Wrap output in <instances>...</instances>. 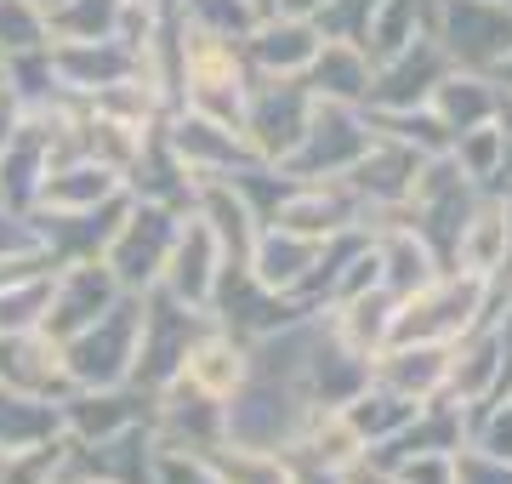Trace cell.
<instances>
[{
    "mask_svg": "<svg viewBox=\"0 0 512 484\" xmlns=\"http://www.w3.org/2000/svg\"><path fill=\"white\" fill-rule=\"evenodd\" d=\"M370 382H382L416 405H433V399H444V382H450V348L444 342H387L370 354Z\"/></svg>",
    "mask_w": 512,
    "mask_h": 484,
    "instance_id": "cell-17",
    "label": "cell"
},
{
    "mask_svg": "<svg viewBox=\"0 0 512 484\" xmlns=\"http://www.w3.org/2000/svg\"><path fill=\"white\" fill-rule=\"evenodd\" d=\"M268 223L308 234V240H330V234H348V228H370L365 205L348 188V177H313V183H291V194L274 205Z\"/></svg>",
    "mask_w": 512,
    "mask_h": 484,
    "instance_id": "cell-12",
    "label": "cell"
},
{
    "mask_svg": "<svg viewBox=\"0 0 512 484\" xmlns=\"http://www.w3.org/2000/svg\"><path fill=\"white\" fill-rule=\"evenodd\" d=\"M319 245L325 240H308V234H291V228H279V223H262L251 251H245V274L262 291H274V297L302 302V285H308L313 262H319Z\"/></svg>",
    "mask_w": 512,
    "mask_h": 484,
    "instance_id": "cell-16",
    "label": "cell"
},
{
    "mask_svg": "<svg viewBox=\"0 0 512 484\" xmlns=\"http://www.w3.org/2000/svg\"><path fill=\"white\" fill-rule=\"evenodd\" d=\"M200 456L222 484H291V456H279V450L211 445V450H200Z\"/></svg>",
    "mask_w": 512,
    "mask_h": 484,
    "instance_id": "cell-27",
    "label": "cell"
},
{
    "mask_svg": "<svg viewBox=\"0 0 512 484\" xmlns=\"http://www.w3.org/2000/svg\"><path fill=\"white\" fill-rule=\"evenodd\" d=\"M63 484H120V479H109V473H97V467H86L80 456H74V467H69V479Z\"/></svg>",
    "mask_w": 512,
    "mask_h": 484,
    "instance_id": "cell-36",
    "label": "cell"
},
{
    "mask_svg": "<svg viewBox=\"0 0 512 484\" xmlns=\"http://www.w3.org/2000/svg\"><path fill=\"white\" fill-rule=\"evenodd\" d=\"M319 23L291 18V12H262V18L239 35V52L251 63V75H274V80H302L308 75L313 52H319Z\"/></svg>",
    "mask_w": 512,
    "mask_h": 484,
    "instance_id": "cell-13",
    "label": "cell"
},
{
    "mask_svg": "<svg viewBox=\"0 0 512 484\" xmlns=\"http://www.w3.org/2000/svg\"><path fill=\"white\" fill-rule=\"evenodd\" d=\"M365 149H370L365 109L313 97L308 131H302V143L291 149V160H285L279 171H285V177H296V183H313V177H348L353 160H359Z\"/></svg>",
    "mask_w": 512,
    "mask_h": 484,
    "instance_id": "cell-5",
    "label": "cell"
},
{
    "mask_svg": "<svg viewBox=\"0 0 512 484\" xmlns=\"http://www.w3.org/2000/svg\"><path fill=\"white\" fill-rule=\"evenodd\" d=\"M319 6H325V0H274L268 12H291V18H313Z\"/></svg>",
    "mask_w": 512,
    "mask_h": 484,
    "instance_id": "cell-37",
    "label": "cell"
},
{
    "mask_svg": "<svg viewBox=\"0 0 512 484\" xmlns=\"http://www.w3.org/2000/svg\"><path fill=\"white\" fill-rule=\"evenodd\" d=\"M137 325H143V297H120L109 314H97L86 331L63 336V376L69 393H92V388H120L131 382L137 365Z\"/></svg>",
    "mask_w": 512,
    "mask_h": 484,
    "instance_id": "cell-3",
    "label": "cell"
},
{
    "mask_svg": "<svg viewBox=\"0 0 512 484\" xmlns=\"http://www.w3.org/2000/svg\"><path fill=\"white\" fill-rule=\"evenodd\" d=\"M370 245H376V268H382V285L393 297H410L416 285L444 274L439 251L421 240L404 217H376V223H370Z\"/></svg>",
    "mask_w": 512,
    "mask_h": 484,
    "instance_id": "cell-19",
    "label": "cell"
},
{
    "mask_svg": "<svg viewBox=\"0 0 512 484\" xmlns=\"http://www.w3.org/2000/svg\"><path fill=\"white\" fill-rule=\"evenodd\" d=\"M23 245H40L35 228H29V217H18V211L0 205V251H23Z\"/></svg>",
    "mask_w": 512,
    "mask_h": 484,
    "instance_id": "cell-34",
    "label": "cell"
},
{
    "mask_svg": "<svg viewBox=\"0 0 512 484\" xmlns=\"http://www.w3.org/2000/svg\"><path fill=\"white\" fill-rule=\"evenodd\" d=\"M450 160H456V171H461L473 188H495V183H501V126L490 120V126L456 131Z\"/></svg>",
    "mask_w": 512,
    "mask_h": 484,
    "instance_id": "cell-28",
    "label": "cell"
},
{
    "mask_svg": "<svg viewBox=\"0 0 512 484\" xmlns=\"http://www.w3.org/2000/svg\"><path fill=\"white\" fill-rule=\"evenodd\" d=\"M46 69H52V86L63 97L92 103L97 92H109V86L137 75V52H131V40H120V35H109V40H46Z\"/></svg>",
    "mask_w": 512,
    "mask_h": 484,
    "instance_id": "cell-10",
    "label": "cell"
},
{
    "mask_svg": "<svg viewBox=\"0 0 512 484\" xmlns=\"http://www.w3.org/2000/svg\"><path fill=\"white\" fill-rule=\"evenodd\" d=\"M490 75H495V86H501V92H507V97H512V52H507V57H501V63H495Z\"/></svg>",
    "mask_w": 512,
    "mask_h": 484,
    "instance_id": "cell-38",
    "label": "cell"
},
{
    "mask_svg": "<svg viewBox=\"0 0 512 484\" xmlns=\"http://www.w3.org/2000/svg\"><path fill=\"white\" fill-rule=\"evenodd\" d=\"M120 194H131L126 177H120L114 166H103V160H92V154H80V160H63V166H52L46 177H40L29 211L80 217V211H103V205L120 200Z\"/></svg>",
    "mask_w": 512,
    "mask_h": 484,
    "instance_id": "cell-15",
    "label": "cell"
},
{
    "mask_svg": "<svg viewBox=\"0 0 512 484\" xmlns=\"http://www.w3.org/2000/svg\"><path fill=\"white\" fill-rule=\"evenodd\" d=\"M245 92H251V63L239 52V35L183 23L177 29V109H200L211 120L239 126Z\"/></svg>",
    "mask_w": 512,
    "mask_h": 484,
    "instance_id": "cell-1",
    "label": "cell"
},
{
    "mask_svg": "<svg viewBox=\"0 0 512 484\" xmlns=\"http://www.w3.org/2000/svg\"><path fill=\"white\" fill-rule=\"evenodd\" d=\"M148 473H154V484H222L211 467H205L200 450H183V445H165V439H154V456H148Z\"/></svg>",
    "mask_w": 512,
    "mask_h": 484,
    "instance_id": "cell-31",
    "label": "cell"
},
{
    "mask_svg": "<svg viewBox=\"0 0 512 484\" xmlns=\"http://www.w3.org/2000/svg\"><path fill=\"white\" fill-rule=\"evenodd\" d=\"M222 245L217 234L205 228L200 211H183V223H177V240L165 251V268H160V291L165 297H177L183 308H200L211 314V291H217V274H222Z\"/></svg>",
    "mask_w": 512,
    "mask_h": 484,
    "instance_id": "cell-11",
    "label": "cell"
},
{
    "mask_svg": "<svg viewBox=\"0 0 512 484\" xmlns=\"http://www.w3.org/2000/svg\"><path fill=\"white\" fill-rule=\"evenodd\" d=\"M63 433V416H57V399H40L29 388H12L0 382V450H29L46 445Z\"/></svg>",
    "mask_w": 512,
    "mask_h": 484,
    "instance_id": "cell-23",
    "label": "cell"
},
{
    "mask_svg": "<svg viewBox=\"0 0 512 484\" xmlns=\"http://www.w3.org/2000/svg\"><path fill=\"white\" fill-rule=\"evenodd\" d=\"M131 0H63L46 12V40H109L120 35Z\"/></svg>",
    "mask_w": 512,
    "mask_h": 484,
    "instance_id": "cell-26",
    "label": "cell"
},
{
    "mask_svg": "<svg viewBox=\"0 0 512 484\" xmlns=\"http://www.w3.org/2000/svg\"><path fill=\"white\" fill-rule=\"evenodd\" d=\"M450 69V57L433 35H416L404 52H393L387 63H376V86H370L365 109H416L427 103V92L439 86V75Z\"/></svg>",
    "mask_w": 512,
    "mask_h": 484,
    "instance_id": "cell-18",
    "label": "cell"
},
{
    "mask_svg": "<svg viewBox=\"0 0 512 484\" xmlns=\"http://www.w3.org/2000/svg\"><path fill=\"white\" fill-rule=\"evenodd\" d=\"M450 484H512V467L484 456V450H473V445H456V456H450Z\"/></svg>",
    "mask_w": 512,
    "mask_h": 484,
    "instance_id": "cell-33",
    "label": "cell"
},
{
    "mask_svg": "<svg viewBox=\"0 0 512 484\" xmlns=\"http://www.w3.org/2000/svg\"><path fill=\"white\" fill-rule=\"evenodd\" d=\"M450 456L456 450H410L399 462L387 467L393 484H450Z\"/></svg>",
    "mask_w": 512,
    "mask_h": 484,
    "instance_id": "cell-32",
    "label": "cell"
},
{
    "mask_svg": "<svg viewBox=\"0 0 512 484\" xmlns=\"http://www.w3.org/2000/svg\"><path fill=\"white\" fill-rule=\"evenodd\" d=\"M495 126H501V183H512V97L501 103ZM501 183H495V188H501Z\"/></svg>",
    "mask_w": 512,
    "mask_h": 484,
    "instance_id": "cell-35",
    "label": "cell"
},
{
    "mask_svg": "<svg viewBox=\"0 0 512 484\" xmlns=\"http://www.w3.org/2000/svg\"><path fill=\"white\" fill-rule=\"evenodd\" d=\"M501 103H507V92L495 86L490 69H456V63H450L439 75V86L427 92V109L450 126V137H456V131H473V126H490L495 114H501Z\"/></svg>",
    "mask_w": 512,
    "mask_h": 484,
    "instance_id": "cell-20",
    "label": "cell"
},
{
    "mask_svg": "<svg viewBox=\"0 0 512 484\" xmlns=\"http://www.w3.org/2000/svg\"><path fill=\"white\" fill-rule=\"evenodd\" d=\"M188 205H165V200H143L131 194V205L120 211V223L109 228V240L97 251V262L114 274L120 291L143 297L160 285V268H165V251L177 240V223H183Z\"/></svg>",
    "mask_w": 512,
    "mask_h": 484,
    "instance_id": "cell-2",
    "label": "cell"
},
{
    "mask_svg": "<svg viewBox=\"0 0 512 484\" xmlns=\"http://www.w3.org/2000/svg\"><path fill=\"white\" fill-rule=\"evenodd\" d=\"M461 445H473L512 467V399H484V405L467 410V439Z\"/></svg>",
    "mask_w": 512,
    "mask_h": 484,
    "instance_id": "cell-29",
    "label": "cell"
},
{
    "mask_svg": "<svg viewBox=\"0 0 512 484\" xmlns=\"http://www.w3.org/2000/svg\"><path fill=\"white\" fill-rule=\"evenodd\" d=\"M433 40L456 69H495L512 52V0H433Z\"/></svg>",
    "mask_w": 512,
    "mask_h": 484,
    "instance_id": "cell-6",
    "label": "cell"
},
{
    "mask_svg": "<svg viewBox=\"0 0 512 484\" xmlns=\"http://www.w3.org/2000/svg\"><path fill=\"white\" fill-rule=\"evenodd\" d=\"M348 422L359 428V439L365 445H387L393 433H404L410 422H416V399H404V393H393V388H382V382H365V388L353 393L348 405Z\"/></svg>",
    "mask_w": 512,
    "mask_h": 484,
    "instance_id": "cell-24",
    "label": "cell"
},
{
    "mask_svg": "<svg viewBox=\"0 0 512 484\" xmlns=\"http://www.w3.org/2000/svg\"><path fill=\"white\" fill-rule=\"evenodd\" d=\"M120 297H126V291L114 285V274L97 257L57 262L52 268V291H46V314H40V331L52 336V342H63V336L86 331L97 314H109Z\"/></svg>",
    "mask_w": 512,
    "mask_h": 484,
    "instance_id": "cell-9",
    "label": "cell"
},
{
    "mask_svg": "<svg viewBox=\"0 0 512 484\" xmlns=\"http://www.w3.org/2000/svg\"><path fill=\"white\" fill-rule=\"evenodd\" d=\"M131 6H165V0H131Z\"/></svg>",
    "mask_w": 512,
    "mask_h": 484,
    "instance_id": "cell-40",
    "label": "cell"
},
{
    "mask_svg": "<svg viewBox=\"0 0 512 484\" xmlns=\"http://www.w3.org/2000/svg\"><path fill=\"white\" fill-rule=\"evenodd\" d=\"M200 308H183L177 297H165L160 285L154 291H143V325H137V365H131V388H165L171 376H177V365H183L188 342L205 331Z\"/></svg>",
    "mask_w": 512,
    "mask_h": 484,
    "instance_id": "cell-7",
    "label": "cell"
},
{
    "mask_svg": "<svg viewBox=\"0 0 512 484\" xmlns=\"http://www.w3.org/2000/svg\"><path fill=\"white\" fill-rule=\"evenodd\" d=\"M245 376H251V342L222 331L217 319H205V331L188 342V354L171 382H183V388L205 393V399H228Z\"/></svg>",
    "mask_w": 512,
    "mask_h": 484,
    "instance_id": "cell-14",
    "label": "cell"
},
{
    "mask_svg": "<svg viewBox=\"0 0 512 484\" xmlns=\"http://www.w3.org/2000/svg\"><path fill=\"white\" fill-rule=\"evenodd\" d=\"M370 131L376 137H393V143H404V149H416L421 160H433V154H450V126H444L439 114L427 109V103H416V109H365Z\"/></svg>",
    "mask_w": 512,
    "mask_h": 484,
    "instance_id": "cell-25",
    "label": "cell"
},
{
    "mask_svg": "<svg viewBox=\"0 0 512 484\" xmlns=\"http://www.w3.org/2000/svg\"><path fill=\"white\" fill-rule=\"evenodd\" d=\"M46 46V6L40 0H0V57Z\"/></svg>",
    "mask_w": 512,
    "mask_h": 484,
    "instance_id": "cell-30",
    "label": "cell"
},
{
    "mask_svg": "<svg viewBox=\"0 0 512 484\" xmlns=\"http://www.w3.org/2000/svg\"><path fill=\"white\" fill-rule=\"evenodd\" d=\"M313 114V92L302 80H274V75H251L245 109H239V137L251 143V154L262 166H285L291 149L302 143Z\"/></svg>",
    "mask_w": 512,
    "mask_h": 484,
    "instance_id": "cell-4",
    "label": "cell"
},
{
    "mask_svg": "<svg viewBox=\"0 0 512 484\" xmlns=\"http://www.w3.org/2000/svg\"><path fill=\"white\" fill-rule=\"evenodd\" d=\"M165 149L177 154V166L188 171V183H205V177H234L245 166H262L251 154V143L239 137V126L228 120H211L200 109H171L160 120Z\"/></svg>",
    "mask_w": 512,
    "mask_h": 484,
    "instance_id": "cell-8",
    "label": "cell"
},
{
    "mask_svg": "<svg viewBox=\"0 0 512 484\" xmlns=\"http://www.w3.org/2000/svg\"><path fill=\"white\" fill-rule=\"evenodd\" d=\"M302 86H308L313 97H325V103H353V109H365L370 86H376V63H370L365 46H353V40H319V52H313Z\"/></svg>",
    "mask_w": 512,
    "mask_h": 484,
    "instance_id": "cell-21",
    "label": "cell"
},
{
    "mask_svg": "<svg viewBox=\"0 0 512 484\" xmlns=\"http://www.w3.org/2000/svg\"><path fill=\"white\" fill-rule=\"evenodd\" d=\"M393 308H399V297L387 291V285H370V291H353V297L342 302H325L319 314H325V325L342 342H348L353 354H376V348H387V336H393Z\"/></svg>",
    "mask_w": 512,
    "mask_h": 484,
    "instance_id": "cell-22",
    "label": "cell"
},
{
    "mask_svg": "<svg viewBox=\"0 0 512 484\" xmlns=\"http://www.w3.org/2000/svg\"><path fill=\"white\" fill-rule=\"evenodd\" d=\"M251 6H256V18H262V12H268V6H274V0H251Z\"/></svg>",
    "mask_w": 512,
    "mask_h": 484,
    "instance_id": "cell-39",
    "label": "cell"
}]
</instances>
